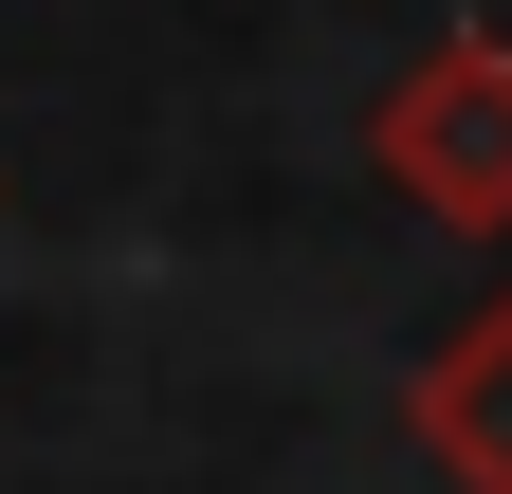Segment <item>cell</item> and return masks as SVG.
<instances>
[{"mask_svg": "<svg viewBox=\"0 0 512 494\" xmlns=\"http://www.w3.org/2000/svg\"><path fill=\"white\" fill-rule=\"evenodd\" d=\"M403 440L458 494H512V293H476V312L403 366Z\"/></svg>", "mask_w": 512, "mask_h": 494, "instance_id": "obj_2", "label": "cell"}, {"mask_svg": "<svg viewBox=\"0 0 512 494\" xmlns=\"http://www.w3.org/2000/svg\"><path fill=\"white\" fill-rule=\"evenodd\" d=\"M366 165L403 183L421 220H458V238H512V37H494V19L421 37L403 74H384V110H366Z\"/></svg>", "mask_w": 512, "mask_h": 494, "instance_id": "obj_1", "label": "cell"}]
</instances>
